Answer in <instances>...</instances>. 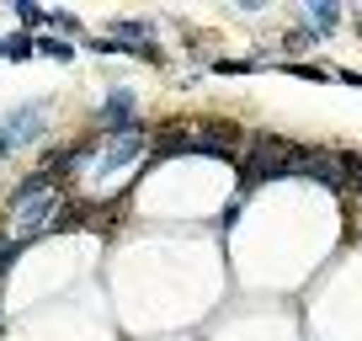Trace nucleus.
Masks as SVG:
<instances>
[{"mask_svg": "<svg viewBox=\"0 0 362 341\" xmlns=\"http://www.w3.org/2000/svg\"><path fill=\"white\" fill-rule=\"evenodd\" d=\"M16 22H22L27 33H48V6H37V0H16Z\"/></svg>", "mask_w": 362, "mask_h": 341, "instance_id": "10", "label": "nucleus"}, {"mask_svg": "<svg viewBox=\"0 0 362 341\" xmlns=\"http://www.w3.org/2000/svg\"><path fill=\"white\" fill-rule=\"evenodd\" d=\"M351 192H362V155H357V166H351Z\"/></svg>", "mask_w": 362, "mask_h": 341, "instance_id": "12", "label": "nucleus"}, {"mask_svg": "<svg viewBox=\"0 0 362 341\" xmlns=\"http://www.w3.org/2000/svg\"><path fill=\"white\" fill-rule=\"evenodd\" d=\"M357 155H336V149H315V144H293L277 134H250L240 149L235 170H240V192L261 182H320V187H346Z\"/></svg>", "mask_w": 362, "mask_h": 341, "instance_id": "1", "label": "nucleus"}, {"mask_svg": "<svg viewBox=\"0 0 362 341\" xmlns=\"http://www.w3.org/2000/svg\"><path fill=\"white\" fill-rule=\"evenodd\" d=\"M298 27H309L315 37L336 33V27H341V6H336V0H309L304 11H298Z\"/></svg>", "mask_w": 362, "mask_h": 341, "instance_id": "7", "label": "nucleus"}, {"mask_svg": "<svg viewBox=\"0 0 362 341\" xmlns=\"http://www.w3.org/2000/svg\"><path fill=\"white\" fill-rule=\"evenodd\" d=\"M0 59L27 64V59H33V33H0Z\"/></svg>", "mask_w": 362, "mask_h": 341, "instance_id": "9", "label": "nucleus"}, {"mask_svg": "<svg viewBox=\"0 0 362 341\" xmlns=\"http://www.w3.org/2000/svg\"><path fill=\"white\" fill-rule=\"evenodd\" d=\"M315 43H320V37L309 33V27H293V33L283 37V48H293V54H304V48H315Z\"/></svg>", "mask_w": 362, "mask_h": 341, "instance_id": "11", "label": "nucleus"}, {"mask_svg": "<svg viewBox=\"0 0 362 341\" xmlns=\"http://www.w3.org/2000/svg\"><path fill=\"white\" fill-rule=\"evenodd\" d=\"M144 155H155V139H149V128H123V134H102L96 139V149H90V166L86 176H96V182H107V176H117V170H134Z\"/></svg>", "mask_w": 362, "mask_h": 341, "instance_id": "2", "label": "nucleus"}, {"mask_svg": "<svg viewBox=\"0 0 362 341\" xmlns=\"http://www.w3.org/2000/svg\"><path fill=\"white\" fill-rule=\"evenodd\" d=\"M64 219H69V197L48 192V197H37V203H27V208L11 214V240L16 245H33V240H43L48 229H59Z\"/></svg>", "mask_w": 362, "mask_h": 341, "instance_id": "3", "label": "nucleus"}, {"mask_svg": "<svg viewBox=\"0 0 362 341\" xmlns=\"http://www.w3.org/2000/svg\"><path fill=\"white\" fill-rule=\"evenodd\" d=\"M48 192H59V176H54V170H48V166H37V170H27L22 182H16L11 192H6V208H11V214H16V208L37 203V197H48Z\"/></svg>", "mask_w": 362, "mask_h": 341, "instance_id": "6", "label": "nucleus"}, {"mask_svg": "<svg viewBox=\"0 0 362 341\" xmlns=\"http://www.w3.org/2000/svg\"><path fill=\"white\" fill-rule=\"evenodd\" d=\"M96 128H102V134L139 128V91H128V86H112V91H107V102L96 107Z\"/></svg>", "mask_w": 362, "mask_h": 341, "instance_id": "5", "label": "nucleus"}, {"mask_svg": "<svg viewBox=\"0 0 362 341\" xmlns=\"http://www.w3.org/2000/svg\"><path fill=\"white\" fill-rule=\"evenodd\" d=\"M351 22H357V27H362V11H357V16H351Z\"/></svg>", "mask_w": 362, "mask_h": 341, "instance_id": "13", "label": "nucleus"}, {"mask_svg": "<svg viewBox=\"0 0 362 341\" xmlns=\"http://www.w3.org/2000/svg\"><path fill=\"white\" fill-rule=\"evenodd\" d=\"M33 54L59 59V64H69V59H75V43H69V37H59V33H37V37H33Z\"/></svg>", "mask_w": 362, "mask_h": 341, "instance_id": "8", "label": "nucleus"}, {"mask_svg": "<svg viewBox=\"0 0 362 341\" xmlns=\"http://www.w3.org/2000/svg\"><path fill=\"white\" fill-rule=\"evenodd\" d=\"M48 134V102H16L11 112L0 117V160L11 149H27Z\"/></svg>", "mask_w": 362, "mask_h": 341, "instance_id": "4", "label": "nucleus"}]
</instances>
